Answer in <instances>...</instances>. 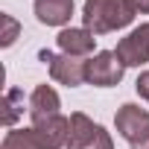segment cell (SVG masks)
<instances>
[{
    "instance_id": "1",
    "label": "cell",
    "mask_w": 149,
    "mask_h": 149,
    "mask_svg": "<svg viewBox=\"0 0 149 149\" xmlns=\"http://www.w3.org/2000/svg\"><path fill=\"white\" fill-rule=\"evenodd\" d=\"M134 15L137 12L129 0H85V6H82L85 29H91L94 35L123 29L134 21Z\"/></svg>"
},
{
    "instance_id": "2",
    "label": "cell",
    "mask_w": 149,
    "mask_h": 149,
    "mask_svg": "<svg viewBox=\"0 0 149 149\" xmlns=\"http://www.w3.org/2000/svg\"><path fill=\"white\" fill-rule=\"evenodd\" d=\"M114 123H117V132L129 140L132 149H149V111L146 108L126 102L114 114Z\"/></svg>"
},
{
    "instance_id": "3",
    "label": "cell",
    "mask_w": 149,
    "mask_h": 149,
    "mask_svg": "<svg viewBox=\"0 0 149 149\" xmlns=\"http://www.w3.org/2000/svg\"><path fill=\"white\" fill-rule=\"evenodd\" d=\"M38 58L50 64V76H53L56 82L67 85V88H76V85L88 82V61L79 58V56H67V53L56 56V53H50V50H41Z\"/></svg>"
},
{
    "instance_id": "4",
    "label": "cell",
    "mask_w": 149,
    "mask_h": 149,
    "mask_svg": "<svg viewBox=\"0 0 149 149\" xmlns=\"http://www.w3.org/2000/svg\"><path fill=\"white\" fill-rule=\"evenodd\" d=\"M123 70H126V64L120 61V56H117L114 50H102V53H97L94 58H88V82L97 85V88L120 85Z\"/></svg>"
},
{
    "instance_id": "5",
    "label": "cell",
    "mask_w": 149,
    "mask_h": 149,
    "mask_svg": "<svg viewBox=\"0 0 149 149\" xmlns=\"http://www.w3.org/2000/svg\"><path fill=\"white\" fill-rule=\"evenodd\" d=\"M114 53L120 56V61H123L126 67H140V64H146V61H149V24H140V26L132 29L126 38H120V44H117Z\"/></svg>"
},
{
    "instance_id": "6",
    "label": "cell",
    "mask_w": 149,
    "mask_h": 149,
    "mask_svg": "<svg viewBox=\"0 0 149 149\" xmlns=\"http://www.w3.org/2000/svg\"><path fill=\"white\" fill-rule=\"evenodd\" d=\"M58 94L50 88V85H38L35 91H32V97H29V117H32V126H38V123H44V120H50V117H56L58 114Z\"/></svg>"
},
{
    "instance_id": "7",
    "label": "cell",
    "mask_w": 149,
    "mask_h": 149,
    "mask_svg": "<svg viewBox=\"0 0 149 149\" xmlns=\"http://www.w3.org/2000/svg\"><path fill=\"white\" fill-rule=\"evenodd\" d=\"M102 132L100 123H94L88 114L76 111V114H70V140H67V149H88L97 134Z\"/></svg>"
},
{
    "instance_id": "8",
    "label": "cell",
    "mask_w": 149,
    "mask_h": 149,
    "mask_svg": "<svg viewBox=\"0 0 149 149\" xmlns=\"http://www.w3.org/2000/svg\"><path fill=\"white\" fill-rule=\"evenodd\" d=\"M32 129L41 134L47 149H61L70 140V117H61V114H56V117H50V120H44V123H38Z\"/></svg>"
},
{
    "instance_id": "9",
    "label": "cell",
    "mask_w": 149,
    "mask_h": 149,
    "mask_svg": "<svg viewBox=\"0 0 149 149\" xmlns=\"http://www.w3.org/2000/svg\"><path fill=\"white\" fill-rule=\"evenodd\" d=\"M73 15V0H35V18L47 26H61Z\"/></svg>"
},
{
    "instance_id": "10",
    "label": "cell",
    "mask_w": 149,
    "mask_h": 149,
    "mask_svg": "<svg viewBox=\"0 0 149 149\" xmlns=\"http://www.w3.org/2000/svg\"><path fill=\"white\" fill-rule=\"evenodd\" d=\"M58 47H61V53H67V56H88L91 50H94V44H97V38H94V32L91 29H61L58 32Z\"/></svg>"
},
{
    "instance_id": "11",
    "label": "cell",
    "mask_w": 149,
    "mask_h": 149,
    "mask_svg": "<svg viewBox=\"0 0 149 149\" xmlns=\"http://www.w3.org/2000/svg\"><path fill=\"white\" fill-rule=\"evenodd\" d=\"M0 149H47V143L41 140V134L35 129H12L3 137Z\"/></svg>"
},
{
    "instance_id": "12",
    "label": "cell",
    "mask_w": 149,
    "mask_h": 149,
    "mask_svg": "<svg viewBox=\"0 0 149 149\" xmlns=\"http://www.w3.org/2000/svg\"><path fill=\"white\" fill-rule=\"evenodd\" d=\"M21 114H24V91L9 88L6 97H3V123L6 126H15V120Z\"/></svg>"
},
{
    "instance_id": "13",
    "label": "cell",
    "mask_w": 149,
    "mask_h": 149,
    "mask_svg": "<svg viewBox=\"0 0 149 149\" xmlns=\"http://www.w3.org/2000/svg\"><path fill=\"white\" fill-rule=\"evenodd\" d=\"M0 21H3V35H0V44H3V47H12L15 38H18V32H21V26H18V21H15L12 15H0Z\"/></svg>"
},
{
    "instance_id": "14",
    "label": "cell",
    "mask_w": 149,
    "mask_h": 149,
    "mask_svg": "<svg viewBox=\"0 0 149 149\" xmlns=\"http://www.w3.org/2000/svg\"><path fill=\"white\" fill-rule=\"evenodd\" d=\"M88 149H114V143H111V134H108V132L102 129V132L97 134V140H94V143H91Z\"/></svg>"
},
{
    "instance_id": "15",
    "label": "cell",
    "mask_w": 149,
    "mask_h": 149,
    "mask_svg": "<svg viewBox=\"0 0 149 149\" xmlns=\"http://www.w3.org/2000/svg\"><path fill=\"white\" fill-rule=\"evenodd\" d=\"M134 88H137V94L149 102V70L146 73H140V76H137V82H134Z\"/></svg>"
},
{
    "instance_id": "16",
    "label": "cell",
    "mask_w": 149,
    "mask_h": 149,
    "mask_svg": "<svg viewBox=\"0 0 149 149\" xmlns=\"http://www.w3.org/2000/svg\"><path fill=\"white\" fill-rule=\"evenodd\" d=\"M129 3L134 6V12H140V15H149V0H129Z\"/></svg>"
}]
</instances>
